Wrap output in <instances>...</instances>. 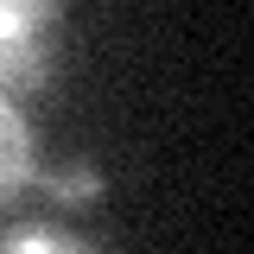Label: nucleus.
<instances>
[{"label":"nucleus","mask_w":254,"mask_h":254,"mask_svg":"<svg viewBox=\"0 0 254 254\" xmlns=\"http://www.w3.org/2000/svg\"><path fill=\"white\" fill-rule=\"evenodd\" d=\"M70 0H0V95H38L58 70V26Z\"/></svg>","instance_id":"obj_1"},{"label":"nucleus","mask_w":254,"mask_h":254,"mask_svg":"<svg viewBox=\"0 0 254 254\" xmlns=\"http://www.w3.org/2000/svg\"><path fill=\"white\" fill-rule=\"evenodd\" d=\"M38 185V127L13 95H0V210Z\"/></svg>","instance_id":"obj_2"},{"label":"nucleus","mask_w":254,"mask_h":254,"mask_svg":"<svg viewBox=\"0 0 254 254\" xmlns=\"http://www.w3.org/2000/svg\"><path fill=\"white\" fill-rule=\"evenodd\" d=\"M38 190H51L58 203H89V197H102V178L89 165H64V172H38Z\"/></svg>","instance_id":"obj_3"},{"label":"nucleus","mask_w":254,"mask_h":254,"mask_svg":"<svg viewBox=\"0 0 254 254\" xmlns=\"http://www.w3.org/2000/svg\"><path fill=\"white\" fill-rule=\"evenodd\" d=\"M0 248H64V254H76V248H83V235L51 229V222H19V229L0 235Z\"/></svg>","instance_id":"obj_4"}]
</instances>
